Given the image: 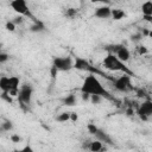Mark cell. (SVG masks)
Here are the masks:
<instances>
[{"label":"cell","instance_id":"52a82bcc","mask_svg":"<svg viewBox=\"0 0 152 152\" xmlns=\"http://www.w3.org/2000/svg\"><path fill=\"white\" fill-rule=\"evenodd\" d=\"M10 6H11L17 13H19L20 15H26V17H30V18H32L33 20H36L34 17L31 14L30 8H28V6H27V2H26L25 0H13V1L10 2Z\"/></svg>","mask_w":152,"mask_h":152},{"label":"cell","instance_id":"30bf717a","mask_svg":"<svg viewBox=\"0 0 152 152\" xmlns=\"http://www.w3.org/2000/svg\"><path fill=\"white\" fill-rule=\"evenodd\" d=\"M110 12H112V8L109 6H101L95 10L94 15L100 19H108L110 18Z\"/></svg>","mask_w":152,"mask_h":152},{"label":"cell","instance_id":"7a4b0ae2","mask_svg":"<svg viewBox=\"0 0 152 152\" xmlns=\"http://www.w3.org/2000/svg\"><path fill=\"white\" fill-rule=\"evenodd\" d=\"M102 64H103V66H104L107 70H110V71H121V72H124V74H126V75H129V76L133 75V71H132L125 63H122L121 61H119L115 55L108 53V55L103 58Z\"/></svg>","mask_w":152,"mask_h":152},{"label":"cell","instance_id":"9a60e30c","mask_svg":"<svg viewBox=\"0 0 152 152\" xmlns=\"http://www.w3.org/2000/svg\"><path fill=\"white\" fill-rule=\"evenodd\" d=\"M141 11H142V15L152 17V1L144 2L142 6H141Z\"/></svg>","mask_w":152,"mask_h":152},{"label":"cell","instance_id":"83f0119b","mask_svg":"<svg viewBox=\"0 0 152 152\" xmlns=\"http://www.w3.org/2000/svg\"><path fill=\"white\" fill-rule=\"evenodd\" d=\"M87 128H88V131H89V133H91V134H94L95 132H96V129L99 128L97 126H95V124H89L88 126H87Z\"/></svg>","mask_w":152,"mask_h":152},{"label":"cell","instance_id":"e0dca14e","mask_svg":"<svg viewBox=\"0 0 152 152\" xmlns=\"http://www.w3.org/2000/svg\"><path fill=\"white\" fill-rule=\"evenodd\" d=\"M44 28H45V26H44V24L42 21L34 20V23L30 27V31L31 32H42V31H44Z\"/></svg>","mask_w":152,"mask_h":152},{"label":"cell","instance_id":"5bb4252c","mask_svg":"<svg viewBox=\"0 0 152 152\" xmlns=\"http://www.w3.org/2000/svg\"><path fill=\"white\" fill-rule=\"evenodd\" d=\"M110 17H112L114 20H121L122 18L126 17V13H125L122 10H120V8H112Z\"/></svg>","mask_w":152,"mask_h":152},{"label":"cell","instance_id":"1f68e13d","mask_svg":"<svg viewBox=\"0 0 152 152\" xmlns=\"http://www.w3.org/2000/svg\"><path fill=\"white\" fill-rule=\"evenodd\" d=\"M11 140H12L13 142H19V141L21 140V138H20L18 134H12V135H11Z\"/></svg>","mask_w":152,"mask_h":152},{"label":"cell","instance_id":"836d02e7","mask_svg":"<svg viewBox=\"0 0 152 152\" xmlns=\"http://www.w3.org/2000/svg\"><path fill=\"white\" fill-rule=\"evenodd\" d=\"M82 99L87 101V100H89V99H90V96H89L88 94H82Z\"/></svg>","mask_w":152,"mask_h":152},{"label":"cell","instance_id":"8992f818","mask_svg":"<svg viewBox=\"0 0 152 152\" xmlns=\"http://www.w3.org/2000/svg\"><path fill=\"white\" fill-rule=\"evenodd\" d=\"M32 95H33V88L31 84L28 83H24L19 90H18V100L20 101V103L23 106H28L31 103L32 100Z\"/></svg>","mask_w":152,"mask_h":152},{"label":"cell","instance_id":"8fae6325","mask_svg":"<svg viewBox=\"0 0 152 152\" xmlns=\"http://www.w3.org/2000/svg\"><path fill=\"white\" fill-rule=\"evenodd\" d=\"M115 56L118 57L119 61H121L122 63H125V62H127V61L131 58V52H129V50H128L125 45H122V46L118 50V52L115 53Z\"/></svg>","mask_w":152,"mask_h":152},{"label":"cell","instance_id":"277c9868","mask_svg":"<svg viewBox=\"0 0 152 152\" xmlns=\"http://www.w3.org/2000/svg\"><path fill=\"white\" fill-rule=\"evenodd\" d=\"M113 86L118 91H121V93H128L134 90V87L132 86L131 76L126 74H122L116 78H113Z\"/></svg>","mask_w":152,"mask_h":152},{"label":"cell","instance_id":"ffe728a7","mask_svg":"<svg viewBox=\"0 0 152 152\" xmlns=\"http://www.w3.org/2000/svg\"><path fill=\"white\" fill-rule=\"evenodd\" d=\"M56 120H57L58 122H66V121L70 120V113H69V112H63V113H61V114L56 118Z\"/></svg>","mask_w":152,"mask_h":152},{"label":"cell","instance_id":"6da1fadb","mask_svg":"<svg viewBox=\"0 0 152 152\" xmlns=\"http://www.w3.org/2000/svg\"><path fill=\"white\" fill-rule=\"evenodd\" d=\"M81 93L82 94H88L89 96L97 95V96H101V97H104V99H108V100H113V96L110 95V93L103 87L101 81L94 74H89L83 80V83L81 86Z\"/></svg>","mask_w":152,"mask_h":152},{"label":"cell","instance_id":"3957f363","mask_svg":"<svg viewBox=\"0 0 152 152\" xmlns=\"http://www.w3.org/2000/svg\"><path fill=\"white\" fill-rule=\"evenodd\" d=\"M72 68L77 69V70L88 71L89 74H94V75H96V76H97V75H102V76H104V77L109 78L107 75L102 74V72H101L96 66H94L93 64H90V63H89V61H87L86 58H82V57H76V59H75V62H74Z\"/></svg>","mask_w":152,"mask_h":152},{"label":"cell","instance_id":"4dcf8cb0","mask_svg":"<svg viewBox=\"0 0 152 152\" xmlns=\"http://www.w3.org/2000/svg\"><path fill=\"white\" fill-rule=\"evenodd\" d=\"M1 97H2L4 100H6L7 102H10V103L12 102V97H11V95L7 94V93H2V94H1Z\"/></svg>","mask_w":152,"mask_h":152},{"label":"cell","instance_id":"d590c367","mask_svg":"<svg viewBox=\"0 0 152 152\" xmlns=\"http://www.w3.org/2000/svg\"><path fill=\"white\" fill-rule=\"evenodd\" d=\"M132 114H133V109H132V108H128V109H127V115L131 116Z\"/></svg>","mask_w":152,"mask_h":152},{"label":"cell","instance_id":"7402d4cb","mask_svg":"<svg viewBox=\"0 0 152 152\" xmlns=\"http://www.w3.org/2000/svg\"><path fill=\"white\" fill-rule=\"evenodd\" d=\"M12 23H13L15 26H17V25H21V24L24 23V18H23L21 15H19V17H15V18H13Z\"/></svg>","mask_w":152,"mask_h":152},{"label":"cell","instance_id":"f546056e","mask_svg":"<svg viewBox=\"0 0 152 152\" xmlns=\"http://www.w3.org/2000/svg\"><path fill=\"white\" fill-rule=\"evenodd\" d=\"M138 52L140 53V55H145V53H147L148 52V50H147V48L146 46H138Z\"/></svg>","mask_w":152,"mask_h":152},{"label":"cell","instance_id":"d6986e66","mask_svg":"<svg viewBox=\"0 0 152 152\" xmlns=\"http://www.w3.org/2000/svg\"><path fill=\"white\" fill-rule=\"evenodd\" d=\"M13 129V124L10 120H5L0 126V132H10Z\"/></svg>","mask_w":152,"mask_h":152},{"label":"cell","instance_id":"ac0fdd59","mask_svg":"<svg viewBox=\"0 0 152 152\" xmlns=\"http://www.w3.org/2000/svg\"><path fill=\"white\" fill-rule=\"evenodd\" d=\"M122 46V44H109V45H106L104 46V50L108 52V53H112V55H115L118 52V50Z\"/></svg>","mask_w":152,"mask_h":152},{"label":"cell","instance_id":"484cf974","mask_svg":"<svg viewBox=\"0 0 152 152\" xmlns=\"http://www.w3.org/2000/svg\"><path fill=\"white\" fill-rule=\"evenodd\" d=\"M141 38H142L141 32H137L135 34H132V36H131V39H132L133 42H139Z\"/></svg>","mask_w":152,"mask_h":152},{"label":"cell","instance_id":"ba28073f","mask_svg":"<svg viewBox=\"0 0 152 152\" xmlns=\"http://www.w3.org/2000/svg\"><path fill=\"white\" fill-rule=\"evenodd\" d=\"M137 113H138V115H139L141 119H144V120H146L148 116H151V115H152V101H151L150 99L145 100V101L138 107Z\"/></svg>","mask_w":152,"mask_h":152},{"label":"cell","instance_id":"4fadbf2b","mask_svg":"<svg viewBox=\"0 0 152 152\" xmlns=\"http://www.w3.org/2000/svg\"><path fill=\"white\" fill-rule=\"evenodd\" d=\"M103 145L101 141L99 140H94V141H89V145H88V150L90 152H100L102 150Z\"/></svg>","mask_w":152,"mask_h":152},{"label":"cell","instance_id":"d6a6232c","mask_svg":"<svg viewBox=\"0 0 152 152\" xmlns=\"http://www.w3.org/2000/svg\"><path fill=\"white\" fill-rule=\"evenodd\" d=\"M78 119V115L76 113H70V120L71 121H76Z\"/></svg>","mask_w":152,"mask_h":152},{"label":"cell","instance_id":"4316f807","mask_svg":"<svg viewBox=\"0 0 152 152\" xmlns=\"http://www.w3.org/2000/svg\"><path fill=\"white\" fill-rule=\"evenodd\" d=\"M15 152H34V151H33V148L30 145H26V146H24L20 150H15Z\"/></svg>","mask_w":152,"mask_h":152},{"label":"cell","instance_id":"f1b7e54d","mask_svg":"<svg viewBox=\"0 0 152 152\" xmlns=\"http://www.w3.org/2000/svg\"><path fill=\"white\" fill-rule=\"evenodd\" d=\"M137 95H138V97H145V96H147V93L140 88V89H137Z\"/></svg>","mask_w":152,"mask_h":152},{"label":"cell","instance_id":"5b68a950","mask_svg":"<svg viewBox=\"0 0 152 152\" xmlns=\"http://www.w3.org/2000/svg\"><path fill=\"white\" fill-rule=\"evenodd\" d=\"M74 62L71 57L68 56H62V57H53L52 59V68L56 69L57 71H69L72 69Z\"/></svg>","mask_w":152,"mask_h":152},{"label":"cell","instance_id":"603a6c76","mask_svg":"<svg viewBox=\"0 0 152 152\" xmlns=\"http://www.w3.org/2000/svg\"><path fill=\"white\" fill-rule=\"evenodd\" d=\"M8 59H10L8 53H6V52H0V64H1V63L7 62Z\"/></svg>","mask_w":152,"mask_h":152},{"label":"cell","instance_id":"e575fe53","mask_svg":"<svg viewBox=\"0 0 152 152\" xmlns=\"http://www.w3.org/2000/svg\"><path fill=\"white\" fill-rule=\"evenodd\" d=\"M144 19L146 21H152V17H147V15H144Z\"/></svg>","mask_w":152,"mask_h":152},{"label":"cell","instance_id":"cb8c5ba5","mask_svg":"<svg viewBox=\"0 0 152 152\" xmlns=\"http://www.w3.org/2000/svg\"><path fill=\"white\" fill-rule=\"evenodd\" d=\"M5 27H6V30L10 31V32H13V31L15 30V25H14L12 21H7L6 25H5Z\"/></svg>","mask_w":152,"mask_h":152},{"label":"cell","instance_id":"44dd1931","mask_svg":"<svg viewBox=\"0 0 152 152\" xmlns=\"http://www.w3.org/2000/svg\"><path fill=\"white\" fill-rule=\"evenodd\" d=\"M76 14H77V10H76V8L70 7V8L64 10V15H65L66 18H74Z\"/></svg>","mask_w":152,"mask_h":152},{"label":"cell","instance_id":"7c38bea8","mask_svg":"<svg viewBox=\"0 0 152 152\" xmlns=\"http://www.w3.org/2000/svg\"><path fill=\"white\" fill-rule=\"evenodd\" d=\"M76 102H77V97H76L75 94H69V95H66L65 97L62 99V103H63L64 106L71 107V106H75Z\"/></svg>","mask_w":152,"mask_h":152},{"label":"cell","instance_id":"9c48e42d","mask_svg":"<svg viewBox=\"0 0 152 152\" xmlns=\"http://www.w3.org/2000/svg\"><path fill=\"white\" fill-rule=\"evenodd\" d=\"M94 135L96 137V140L101 141L102 144L104 142V144H108V145H114L113 139L110 138V135L107 132H104L103 129H101V128H97L96 132L94 133Z\"/></svg>","mask_w":152,"mask_h":152},{"label":"cell","instance_id":"2e32d148","mask_svg":"<svg viewBox=\"0 0 152 152\" xmlns=\"http://www.w3.org/2000/svg\"><path fill=\"white\" fill-rule=\"evenodd\" d=\"M8 84H10V77L8 76L0 77V89H1L2 93L8 94Z\"/></svg>","mask_w":152,"mask_h":152},{"label":"cell","instance_id":"d4e9b609","mask_svg":"<svg viewBox=\"0 0 152 152\" xmlns=\"http://www.w3.org/2000/svg\"><path fill=\"white\" fill-rule=\"evenodd\" d=\"M101 100H102V97H101V96H97V95H91V96H90V101H91L94 104L100 103V102H101Z\"/></svg>","mask_w":152,"mask_h":152}]
</instances>
